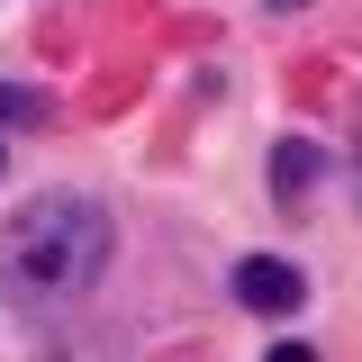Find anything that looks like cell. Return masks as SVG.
<instances>
[{
  "mask_svg": "<svg viewBox=\"0 0 362 362\" xmlns=\"http://www.w3.org/2000/svg\"><path fill=\"white\" fill-rule=\"evenodd\" d=\"M109 209L82 199V190H45L28 199L18 218L0 226V290L18 299V308H64V299H82L90 281L109 272Z\"/></svg>",
  "mask_w": 362,
  "mask_h": 362,
  "instance_id": "obj_1",
  "label": "cell"
},
{
  "mask_svg": "<svg viewBox=\"0 0 362 362\" xmlns=\"http://www.w3.org/2000/svg\"><path fill=\"white\" fill-rule=\"evenodd\" d=\"M235 299L254 317H290L308 299V281H299V263H281V254H245V263H235Z\"/></svg>",
  "mask_w": 362,
  "mask_h": 362,
  "instance_id": "obj_2",
  "label": "cell"
},
{
  "mask_svg": "<svg viewBox=\"0 0 362 362\" xmlns=\"http://www.w3.org/2000/svg\"><path fill=\"white\" fill-rule=\"evenodd\" d=\"M308 181H317V145H308V136H281V154H272V190L299 199Z\"/></svg>",
  "mask_w": 362,
  "mask_h": 362,
  "instance_id": "obj_3",
  "label": "cell"
},
{
  "mask_svg": "<svg viewBox=\"0 0 362 362\" xmlns=\"http://www.w3.org/2000/svg\"><path fill=\"white\" fill-rule=\"evenodd\" d=\"M45 118H54V100H45V90L0 82V127H45Z\"/></svg>",
  "mask_w": 362,
  "mask_h": 362,
  "instance_id": "obj_4",
  "label": "cell"
},
{
  "mask_svg": "<svg viewBox=\"0 0 362 362\" xmlns=\"http://www.w3.org/2000/svg\"><path fill=\"white\" fill-rule=\"evenodd\" d=\"M263 362H317V354H308V344H272Z\"/></svg>",
  "mask_w": 362,
  "mask_h": 362,
  "instance_id": "obj_5",
  "label": "cell"
},
{
  "mask_svg": "<svg viewBox=\"0 0 362 362\" xmlns=\"http://www.w3.org/2000/svg\"><path fill=\"white\" fill-rule=\"evenodd\" d=\"M354 209H362V136H354Z\"/></svg>",
  "mask_w": 362,
  "mask_h": 362,
  "instance_id": "obj_6",
  "label": "cell"
},
{
  "mask_svg": "<svg viewBox=\"0 0 362 362\" xmlns=\"http://www.w3.org/2000/svg\"><path fill=\"white\" fill-rule=\"evenodd\" d=\"M272 9H308V0H272Z\"/></svg>",
  "mask_w": 362,
  "mask_h": 362,
  "instance_id": "obj_7",
  "label": "cell"
},
{
  "mask_svg": "<svg viewBox=\"0 0 362 362\" xmlns=\"http://www.w3.org/2000/svg\"><path fill=\"white\" fill-rule=\"evenodd\" d=\"M0 163H9V154H0Z\"/></svg>",
  "mask_w": 362,
  "mask_h": 362,
  "instance_id": "obj_8",
  "label": "cell"
}]
</instances>
